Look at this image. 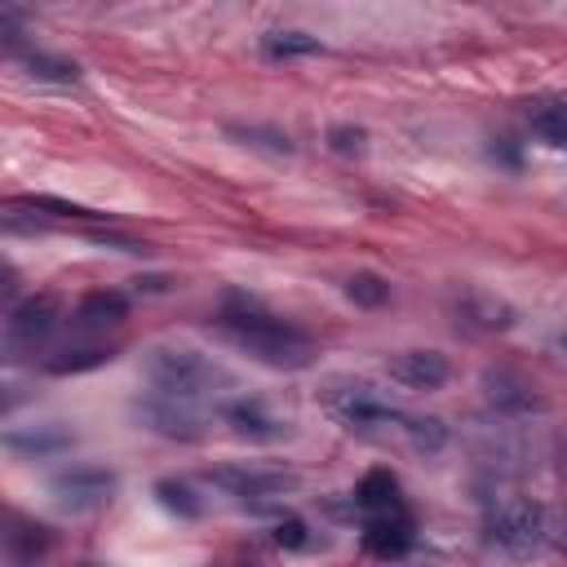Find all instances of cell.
I'll return each mask as SVG.
<instances>
[{
    "instance_id": "obj_3",
    "label": "cell",
    "mask_w": 567,
    "mask_h": 567,
    "mask_svg": "<svg viewBox=\"0 0 567 567\" xmlns=\"http://www.w3.org/2000/svg\"><path fill=\"white\" fill-rule=\"evenodd\" d=\"M323 408L346 425V430H359L368 434L372 425H394L399 421V408L363 377H332L323 390H319Z\"/></svg>"
},
{
    "instance_id": "obj_27",
    "label": "cell",
    "mask_w": 567,
    "mask_h": 567,
    "mask_svg": "<svg viewBox=\"0 0 567 567\" xmlns=\"http://www.w3.org/2000/svg\"><path fill=\"white\" fill-rule=\"evenodd\" d=\"M328 142H332V151H337V155H363L368 133H363V128H354V124H337V128L328 133Z\"/></svg>"
},
{
    "instance_id": "obj_19",
    "label": "cell",
    "mask_w": 567,
    "mask_h": 567,
    "mask_svg": "<svg viewBox=\"0 0 567 567\" xmlns=\"http://www.w3.org/2000/svg\"><path fill=\"white\" fill-rule=\"evenodd\" d=\"M323 53L319 35H306V31H266L261 35V58L270 62H292V58H315Z\"/></svg>"
},
{
    "instance_id": "obj_4",
    "label": "cell",
    "mask_w": 567,
    "mask_h": 567,
    "mask_svg": "<svg viewBox=\"0 0 567 567\" xmlns=\"http://www.w3.org/2000/svg\"><path fill=\"white\" fill-rule=\"evenodd\" d=\"M483 540L505 554H532L545 540V509L536 501H505V505L487 509Z\"/></svg>"
},
{
    "instance_id": "obj_21",
    "label": "cell",
    "mask_w": 567,
    "mask_h": 567,
    "mask_svg": "<svg viewBox=\"0 0 567 567\" xmlns=\"http://www.w3.org/2000/svg\"><path fill=\"white\" fill-rule=\"evenodd\" d=\"M532 128H536L549 146L567 151V102H540V106L532 111Z\"/></svg>"
},
{
    "instance_id": "obj_9",
    "label": "cell",
    "mask_w": 567,
    "mask_h": 567,
    "mask_svg": "<svg viewBox=\"0 0 567 567\" xmlns=\"http://www.w3.org/2000/svg\"><path fill=\"white\" fill-rule=\"evenodd\" d=\"M412 545H416V527H412V518H408L403 505L363 518V549L372 558H403Z\"/></svg>"
},
{
    "instance_id": "obj_22",
    "label": "cell",
    "mask_w": 567,
    "mask_h": 567,
    "mask_svg": "<svg viewBox=\"0 0 567 567\" xmlns=\"http://www.w3.org/2000/svg\"><path fill=\"white\" fill-rule=\"evenodd\" d=\"M230 137H239L244 146H257V151H270V155H292V142L279 133V128H261V124H226Z\"/></svg>"
},
{
    "instance_id": "obj_10",
    "label": "cell",
    "mask_w": 567,
    "mask_h": 567,
    "mask_svg": "<svg viewBox=\"0 0 567 567\" xmlns=\"http://www.w3.org/2000/svg\"><path fill=\"white\" fill-rule=\"evenodd\" d=\"M452 319H456V328H465V332L492 337V332H505V328L514 323V310H509L505 301L487 297V292L461 288V292L452 297Z\"/></svg>"
},
{
    "instance_id": "obj_18",
    "label": "cell",
    "mask_w": 567,
    "mask_h": 567,
    "mask_svg": "<svg viewBox=\"0 0 567 567\" xmlns=\"http://www.w3.org/2000/svg\"><path fill=\"white\" fill-rule=\"evenodd\" d=\"M124 315H128V297H124V292H106V288L84 292V297H80V306H75V319H80V323H89V328L120 323Z\"/></svg>"
},
{
    "instance_id": "obj_5",
    "label": "cell",
    "mask_w": 567,
    "mask_h": 567,
    "mask_svg": "<svg viewBox=\"0 0 567 567\" xmlns=\"http://www.w3.org/2000/svg\"><path fill=\"white\" fill-rule=\"evenodd\" d=\"M137 421L164 439H182V443H195L204 434V421L195 412V399H182V394H168V390H146L137 403H133Z\"/></svg>"
},
{
    "instance_id": "obj_13",
    "label": "cell",
    "mask_w": 567,
    "mask_h": 567,
    "mask_svg": "<svg viewBox=\"0 0 567 567\" xmlns=\"http://www.w3.org/2000/svg\"><path fill=\"white\" fill-rule=\"evenodd\" d=\"M483 399L505 412V416H527V412H540V394H532V385L505 368L496 372H483Z\"/></svg>"
},
{
    "instance_id": "obj_12",
    "label": "cell",
    "mask_w": 567,
    "mask_h": 567,
    "mask_svg": "<svg viewBox=\"0 0 567 567\" xmlns=\"http://www.w3.org/2000/svg\"><path fill=\"white\" fill-rule=\"evenodd\" d=\"M385 372L408 390H439L452 377V368H447V359L439 350H403V354H394L385 363Z\"/></svg>"
},
{
    "instance_id": "obj_11",
    "label": "cell",
    "mask_w": 567,
    "mask_h": 567,
    "mask_svg": "<svg viewBox=\"0 0 567 567\" xmlns=\"http://www.w3.org/2000/svg\"><path fill=\"white\" fill-rule=\"evenodd\" d=\"M221 421H226L239 439H248V443H279V439L288 434V425H284L279 416H270L257 399H226V403H221Z\"/></svg>"
},
{
    "instance_id": "obj_14",
    "label": "cell",
    "mask_w": 567,
    "mask_h": 567,
    "mask_svg": "<svg viewBox=\"0 0 567 567\" xmlns=\"http://www.w3.org/2000/svg\"><path fill=\"white\" fill-rule=\"evenodd\" d=\"M71 443H75V434H71L62 421L4 430V447H9V452H18V456H53V452H66Z\"/></svg>"
},
{
    "instance_id": "obj_17",
    "label": "cell",
    "mask_w": 567,
    "mask_h": 567,
    "mask_svg": "<svg viewBox=\"0 0 567 567\" xmlns=\"http://www.w3.org/2000/svg\"><path fill=\"white\" fill-rule=\"evenodd\" d=\"M394 430H399L403 443H408L412 452H421V456H434V452L447 447V425H443L439 416H408V412H399Z\"/></svg>"
},
{
    "instance_id": "obj_20",
    "label": "cell",
    "mask_w": 567,
    "mask_h": 567,
    "mask_svg": "<svg viewBox=\"0 0 567 567\" xmlns=\"http://www.w3.org/2000/svg\"><path fill=\"white\" fill-rule=\"evenodd\" d=\"M18 62L35 75V80H58V84H71L75 75H80V66L75 62H66V58H53V53H40V49H22L18 53Z\"/></svg>"
},
{
    "instance_id": "obj_1",
    "label": "cell",
    "mask_w": 567,
    "mask_h": 567,
    "mask_svg": "<svg viewBox=\"0 0 567 567\" xmlns=\"http://www.w3.org/2000/svg\"><path fill=\"white\" fill-rule=\"evenodd\" d=\"M217 328L244 350L252 354L257 363L266 368H279V372H297V368H310L315 363V341L284 323L279 315L261 310L252 297H226L221 315H217Z\"/></svg>"
},
{
    "instance_id": "obj_26",
    "label": "cell",
    "mask_w": 567,
    "mask_h": 567,
    "mask_svg": "<svg viewBox=\"0 0 567 567\" xmlns=\"http://www.w3.org/2000/svg\"><path fill=\"white\" fill-rule=\"evenodd\" d=\"M270 536H275V545H284V549H306V545H310V527H306L301 518H279Z\"/></svg>"
},
{
    "instance_id": "obj_28",
    "label": "cell",
    "mask_w": 567,
    "mask_h": 567,
    "mask_svg": "<svg viewBox=\"0 0 567 567\" xmlns=\"http://www.w3.org/2000/svg\"><path fill=\"white\" fill-rule=\"evenodd\" d=\"M549 346H554V350H558V354H563V359H567V328H558V332H554V337H549Z\"/></svg>"
},
{
    "instance_id": "obj_23",
    "label": "cell",
    "mask_w": 567,
    "mask_h": 567,
    "mask_svg": "<svg viewBox=\"0 0 567 567\" xmlns=\"http://www.w3.org/2000/svg\"><path fill=\"white\" fill-rule=\"evenodd\" d=\"M155 496H159V505H164L168 514H182V518H199V514H204V505L195 501V492H190L186 483L159 478V483H155Z\"/></svg>"
},
{
    "instance_id": "obj_16",
    "label": "cell",
    "mask_w": 567,
    "mask_h": 567,
    "mask_svg": "<svg viewBox=\"0 0 567 567\" xmlns=\"http://www.w3.org/2000/svg\"><path fill=\"white\" fill-rule=\"evenodd\" d=\"M53 549V532L49 527H40V523H27V518H9V532H4V554L13 558V563H35V558H44Z\"/></svg>"
},
{
    "instance_id": "obj_6",
    "label": "cell",
    "mask_w": 567,
    "mask_h": 567,
    "mask_svg": "<svg viewBox=\"0 0 567 567\" xmlns=\"http://www.w3.org/2000/svg\"><path fill=\"white\" fill-rule=\"evenodd\" d=\"M49 487H53L62 509L80 514V509H97V505H106L115 496V474L102 470V465H66V470L53 474Z\"/></svg>"
},
{
    "instance_id": "obj_15",
    "label": "cell",
    "mask_w": 567,
    "mask_h": 567,
    "mask_svg": "<svg viewBox=\"0 0 567 567\" xmlns=\"http://www.w3.org/2000/svg\"><path fill=\"white\" fill-rule=\"evenodd\" d=\"M403 501H399V478L390 474V470H368L363 478H359V487H354V509H359V518H368V514H385V509H399Z\"/></svg>"
},
{
    "instance_id": "obj_7",
    "label": "cell",
    "mask_w": 567,
    "mask_h": 567,
    "mask_svg": "<svg viewBox=\"0 0 567 567\" xmlns=\"http://www.w3.org/2000/svg\"><path fill=\"white\" fill-rule=\"evenodd\" d=\"M208 478L221 487V492H230L239 505H248V509H270L275 505V496H284L288 487H292V478L288 474H279V470H235V465H226V470H208Z\"/></svg>"
},
{
    "instance_id": "obj_24",
    "label": "cell",
    "mask_w": 567,
    "mask_h": 567,
    "mask_svg": "<svg viewBox=\"0 0 567 567\" xmlns=\"http://www.w3.org/2000/svg\"><path fill=\"white\" fill-rule=\"evenodd\" d=\"M346 297H350L354 306H381V301L390 297V284H385L381 275H372V270H354V275L346 279Z\"/></svg>"
},
{
    "instance_id": "obj_25",
    "label": "cell",
    "mask_w": 567,
    "mask_h": 567,
    "mask_svg": "<svg viewBox=\"0 0 567 567\" xmlns=\"http://www.w3.org/2000/svg\"><path fill=\"white\" fill-rule=\"evenodd\" d=\"M106 359H111V350H106V346H84V350H62V354H58V359H49L44 368L62 377V372H84V368H97V363H106Z\"/></svg>"
},
{
    "instance_id": "obj_2",
    "label": "cell",
    "mask_w": 567,
    "mask_h": 567,
    "mask_svg": "<svg viewBox=\"0 0 567 567\" xmlns=\"http://www.w3.org/2000/svg\"><path fill=\"white\" fill-rule=\"evenodd\" d=\"M146 377L155 390H168V394H182V399H199L217 385H230V377L204 359L199 350H186V346H155L146 350Z\"/></svg>"
},
{
    "instance_id": "obj_8",
    "label": "cell",
    "mask_w": 567,
    "mask_h": 567,
    "mask_svg": "<svg viewBox=\"0 0 567 567\" xmlns=\"http://www.w3.org/2000/svg\"><path fill=\"white\" fill-rule=\"evenodd\" d=\"M58 315H62V306H58V297H49V292H35V297L9 306V319H4V341H9V350H18V346H31V350H35V341H44V337L58 328Z\"/></svg>"
}]
</instances>
